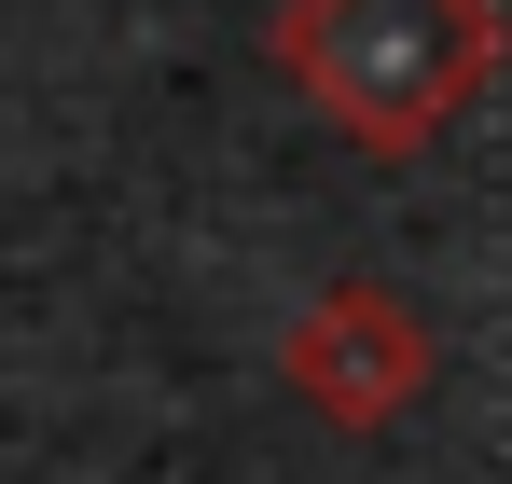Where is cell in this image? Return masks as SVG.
<instances>
[{
	"label": "cell",
	"instance_id": "1",
	"mask_svg": "<svg viewBox=\"0 0 512 484\" xmlns=\"http://www.w3.org/2000/svg\"><path fill=\"white\" fill-rule=\"evenodd\" d=\"M499 0H277V70L346 153H429L499 83Z\"/></svg>",
	"mask_w": 512,
	"mask_h": 484
},
{
	"label": "cell",
	"instance_id": "2",
	"mask_svg": "<svg viewBox=\"0 0 512 484\" xmlns=\"http://www.w3.org/2000/svg\"><path fill=\"white\" fill-rule=\"evenodd\" d=\"M277 374H291V402L346 429V443H374V429H402L429 402V374H443V346H429L416 291H388V277H333V291H305L291 332H277Z\"/></svg>",
	"mask_w": 512,
	"mask_h": 484
}]
</instances>
